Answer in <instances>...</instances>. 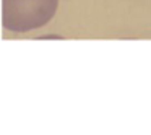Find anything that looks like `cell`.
Segmentation results:
<instances>
[{
	"label": "cell",
	"instance_id": "6da1fadb",
	"mask_svg": "<svg viewBox=\"0 0 151 135\" xmlns=\"http://www.w3.org/2000/svg\"><path fill=\"white\" fill-rule=\"evenodd\" d=\"M59 0H2V25L13 33H26L47 25Z\"/></svg>",
	"mask_w": 151,
	"mask_h": 135
}]
</instances>
